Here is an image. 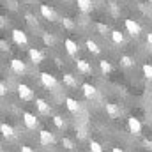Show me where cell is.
<instances>
[{
    "label": "cell",
    "instance_id": "obj_1",
    "mask_svg": "<svg viewBox=\"0 0 152 152\" xmlns=\"http://www.w3.org/2000/svg\"><path fill=\"white\" fill-rule=\"evenodd\" d=\"M18 96H20V99H23V101H32V99H34L32 88H30L28 85H25V83H20V85H18Z\"/></svg>",
    "mask_w": 152,
    "mask_h": 152
},
{
    "label": "cell",
    "instance_id": "obj_2",
    "mask_svg": "<svg viewBox=\"0 0 152 152\" xmlns=\"http://www.w3.org/2000/svg\"><path fill=\"white\" fill-rule=\"evenodd\" d=\"M124 25H126V30L129 32V36L138 37V36L142 34V27H140L134 20H126V21H124Z\"/></svg>",
    "mask_w": 152,
    "mask_h": 152
},
{
    "label": "cell",
    "instance_id": "obj_3",
    "mask_svg": "<svg viewBox=\"0 0 152 152\" xmlns=\"http://www.w3.org/2000/svg\"><path fill=\"white\" fill-rule=\"evenodd\" d=\"M127 127H129L131 134H134V136H140V134H142V124H140L138 118L129 117V118H127Z\"/></svg>",
    "mask_w": 152,
    "mask_h": 152
},
{
    "label": "cell",
    "instance_id": "obj_4",
    "mask_svg": "<svg viewBox=\"0 0 152 152\" xmlns=\"http://www.w3.org/2000/svg\"><path fill=\"white\" fill-rule=\"evenodd\" d=\"M11 36H12V41H14L18 46H25V44L28 42V39H27V34H25L23 30H20V28H14V30L11 32Z\"/></svg>",
    "mask_w": 152,
    "mask_h": 152
},
{
    "label": "cell",
    "instance_id": "obj_5",
    "mask_svg": "<svg viewBox=\"0 0 152 152\" xmlns=\"http://www.w3.org/2000/svg\"><path fill=\"white\" fill-rule=\"evenodd\" d=\"M39 78H41V83H42L46 88H55V87H57V78L53 75H50V73H41Z\"/></svg>",
    "mask_w": 152,
    "mask_h": 152
},
{
    "label": "cell",
    "instance_id": "obj_6",
    "mask_svg": "<svg viewBox=\"0 0 152 152\" xmlns=\"http://www.w3.org/2000/svg\"><path fill=\"white\" fill-rule=\"evenodd\" d=\"M11 69H12V73H16V75H25V73H27V66H25V62L20 60V58H12V60H11Z\"/></svg>",
    "mask_w": 152,
    "mask_h": 152
},
{
    "label": "cell",
    "instance_id": "obj_7",
    "mask_svg": "<svg viewBox=\"0 0 152 152\" xmlns=\"http://www.w3.org/2000/svg\"><path fill=\"white\" fill-rule=\"evenodd\" d=\"M39 142H41V145H51L55 142V136H53V133L42 129V131H39Z\"/></svg>",
    "mask_w": 152,
    "mask_h": 152
},
{
    "label": "cell",
    "instance_id": "obj_8",
    "mask_svg": "<svg viewBox=\"0 0 152 152\" xmlns=\"http://www.w3.org/2000/svg\"><path fill=\"white\" fill-rule=\"evenodd\" d=\"M23 122H25V126H27L28 129H36V127L39 126V120L36 118V115L28 113V112L23 113Z\"/></svg>",
    "mask_w": 152,
    "mask_h": 152
},
{
    "label": "cell",
    "instance_id": "obj_9",
    "mask_svg": "<svg viewBox=\"0 0 152 152\" xmlns=\"http://www.w3.org/2000/svg\"><path fill=\"white\" fill-rule=\"evenodd\" d=\"M76 69H78L80 73H83V75H90V73H92V66H90L87 60H83V58L76 60Z\"/></svg>",
    "mask_w": 152,
    "mask_h": 152
},
{
    "label": "cell",
    "instance_id": "obj_10",
    "mask_svg": "<svg viewBox=\"0 0 152 152\" xmlns=\"http://www.w3.org/2000/svg\"><path fill=\"white\" fill-rule=\"evenodd\" d=\"M28 57H30V60H32L36 66L41 64V62H42V58H44L42 51H39L37 48H30V50H28Z\"/></svg>",
    "mask_w": 152,
    "mask_h": 152
},
{
    "label": "cell",
    "instance_id": "obj_11",
    "mask_svg": "<svg viewBox=\"0 0 152 152\" xmlns=\"http://www.w3.org/2000/svg\"><path fill=\"white\" fill-rule=\"evenodd\" d=\"M81 90H83L85 97H88V99H92V97L97 96V88H96L94 85H90V83H83V85H81Z\"/></svg>",
    "mask_w": 152,
    "mask_h": 152
},
{
    "label": "cell",
    "instance_id": "obj_12",
    "mask_svg": "<svg viewBox=\"0 0 152 152\" xmlns=\"http://www.w3.org/2000/svg\"><path fill=\"white\" fill-rule=\"evenodd\" d=\"M104 108H106V113H108L110 118H117V117H120V108H118L117 104H113V103H106Z\"/></svg>",
    "mask_w": 152,
    "mask_h": 152
},
{
    "label": "cell",
    "instance_id": "obj_13",
    "mask_svg": "<svg viewBox=\"0 0 152 152\" xmlns=\"http://www.w3.org/2000/svg\"><path fill=\"white\" fill-rule=\"evenodd\" d=\"M41 14L48 20V21H55V11L50 5H41Z\"/></svg>",
    "mask_w": 152,
    "mask_h": 152
},
{
    "label": "cell",
    "instance_id": "obj_14",
    "mask_svg": "<svg viewBox=\"0 0 152 152\" xmlns=\"http://www.w3.org/2000/svg\"><path fill=\"white\" fill-rule=\"evenodd\" d=\"M85 46H87V50H88L92 55H99V53H101L99 44H97L96 41H92V39H87V41H85Z\"/></svg>",
    "mask_w": 152,
    "mask_h": 152
},
{
    "label": "cell",
    "instance_id": "obj_15",
    "mask_svg": "<svg viewBox=\"0 0 152 152\" xmlns=\"http://www.w3.org/2000/svg\"><path fill=\"white\" fill-rule=\"evenodd\" d=\"M64 48H66V51L69 55H76L78 53V44H76L73 39H66L64 41Z\"/></svg>",
    "mask_w": 152,
    "mask_h": 152
},
{
    "label": "cell",
    "instance_id": "obj_16",
    "mask_svg": "<svg viewBox=\"0 0 152 152\" xmlns=\"http://www.w3.org/2000/svg\"><path fill=\"white\" fill-rule=\"evenodd\" d=\"M0 131H2V134H4V138H12V136H14V127L9 126V124H5V122L0 124Z\"/></svg>",
    "mask_w": 152,
    "mask_h": 152
},
{
    "label": "cell",
    "instance_id": "obj_17",
    "mask_svg": "<svg viewBox=\"0 0 152 152\" xmlns=\"http://www.w3.org/2000/svg\"><path fill=\"white\" fill-rule=\"evenodd\" d=\"M76 4H78V7H80L81 12H90L92 7H94L92 0H76Z\"/></svg>",
    "mask_w": 152,
    "mask_h": 152
},
{
    "label": "cell",
    "instance_id": "obj_18",
    "mask_svg": "<svg viewBox=\"0 0 152 152\" xmlns=\"http://www.w3.org/2000/svg\"><path fill=\"white\" fill-rule=\"evenodd\" d=\"M36 106H37V110L41 112L42 115H46V113H50V104L44 101V99H41V97H37L36 99Z\"/></svg>",
    "mask_w": 152,
    "mask_h": 152
},
{
    "label": "cell",
    "instance_id": "obj_19",
    "mask_svg": "<svg viewBox=\"0 0 152 152\" xmlns=\"http://www.w3.org/2000/svg\"><path fill=\"white\" fill-rule=\"evenodd\" d=\"M66 106H67V110L73 112V113L80 112V103H78L76 99H73V97H67V99H66Z\"/></svg>",
    "mask_w": 152,
    "mask_h": 152
},
{
    "label": "cell",
    "instance_id": "obj_20",
    "mask_svg": "<svg viewBox=\"0 0 152 152\" xmlns=\"http://www.w3.org/2000/svg\"><path fill=\"white\" fill-rule=\"evenodd\" d=\"M133 64H134L133 57H129V55H122V57H120V66H122V67H131Z\"/></svg>",
    "mask_w": 152,
    "mask_h": 152
},
{
    "label": "cell",
    "instance_id": "obj_21",
    "mask_svg": "<svg viewBox=\"0 0 152 152\" xmlns=\"http://www.w3.org/2000/svg\"><path fill=\"white\" fill-rule=\"evenodd\" d=\"M110 36H112V41H113L115 44H122L124 42V36L120 34V30H113Z\"/></svg>",
    "mask_w": 152,
    "mask_h": 152
},
{
    "label": "cell",
    "instance_id": "obj_22",
    "mask_svg": "<svg viewBox=\"0 0 152 152\" xmlns=\"http://www.w3.org/2000/svg\"><path fill=\"white\" fill-rule=\"evenodd\" d=\"M64 83H66L67 87H76V85H78V83H76V80H75V76L69 75V73H66V75H64Z\"/></svg>",
    "mask_w": 152,
    "mask_h": 152
},
{
    "label": "cell",
    "instance_id": "obj_23",
    "mask_svg": "<svg viewBox=\"0 0 152 152\" xmlns=\"http://www.w3.org/2000/svg\"><path fill=\"white\" fill-rule=\"evenodd\" d=\"M142 71H143V76L152 81V66L151 64H143V66H142Z\"/></svg>",
    "mask_w": 152,
    "mask_h": 152
},
{
    "label": "cell",
    "instance_id": "obj_24",
    "mask_svg": "<svg viewBox=\"0 0 152 152\" xmlns=\"http://www.w3.org/2000/svg\"><path fill=\"white\" fill-rule=\"evenodd\" d=\"M53 124H55L58 129H64V127H66V120H64L60 115H55V117H53Z\"/></svg>",
    "mask_w": 152,
    "mask_h": 152
},
{
    "label": "cell",
    "instance_id": "obj_25",
    "mask_svg": "<svg viewBox=\"0 0 152 152\" xmlns=\"http://www.w3.org/2000/svg\"><path fill=\"white\" fill-rule=\"evenodd\" d=\"M42 41H44L46 46H53V44H55V37H53L51 34H48V32L42 34Z\"/></svg>",
    "mask_w": 152,
    "mask_h": 152
},
{
    "label": "cell",
    "instance_id": "obj_26",
    "mask_svg": "<svg viewBox=\"0 0 152 152\" xmlns=\"http://www.w3.org/2000/svg\"><path fill=\"white\" fill-rule=\"evenodd\" d=\"M88 147H90V152H103V147H101V143H99V142H96V140H90Z\"/></svg>",
    "mask_w": 152,
    "mask_h": 152
},
{
    "label": "cell",
    "instance_id": "obj_27",
    "mask_svg": "<svg viewBox=\"0 0 152 152\" xmlns=\"http://www.w3.org/2000/svg\"><path fill=\"white\" fill-rule=\"evenodd\" d=\"M99 67H101V71H103V73H106V75L112 71V64H110L108 60H101V62H99Z\"/></svg>",
    "mask_w": 152,
    "mask_h": 152
},
{
    "label": "cell",
    "instance_id": "obj_28",
    "mask_svg": "<svg viewBox=\"0 0 152 152\" xmlns=\"http://www.w3.org/2000/svg\"><path fill=\"white\" fill-rule=\"evenodd\" d=\"M62 147L67 149V151H73V149H75V143H73V140H69V138H62Z\"/></svg>",
    "mask_w": 152,
    "mask_h": 152
},
{
    "label": "cell",
    "instance_id": "obj_29",
    "mask_svg": "<svg viewBox=\"0 0 152 152\" xmlns=\"http://www.w3.org/2000/svg\"><path fill=\"white\" fill-rule=\"evenodd\" d=\"M96 28H97V32H99V34H108V30H110V28H108V25H104V23H97V25H96Z\"/></svg>",
    "mask_w": 152,
    "mask_h": 152
},
{
    "label": "cell",
    "instance_id": "obj_30",
    "mask_svg": "<svg viewBox=\"0 0 152 152\" xmlns=\"http://www.w3.org/2000/svg\"><path fill=\"white\" fill-rule=\"evenodd\" d=\"M62 23H64V27H66V28H73V27H75V23H73L69 18H64V20H62Z\"/></svg>",
    "mask_w": 152,
    "mask_h": 152
},
{
    "label": "cell",
    "instance_id": "obj_31",
    "mask_svg": "<svg viewBox=\"0 0 152 152\" xmlns=\"http://www.w3.org/2000/svg\"><path fill=\"white\" fill-rule=\"evenodd\" d=\"M0 50H2V51H9V46H7V42H5L4 39L0 41Z\"/></svg>",
    "mask_w": 152,
    "mask_h": 152
},
{
    "label": "cell",
    "instance_id": "obj_32",
    "mask_svg": "<svg viewBox=\"0 0 152 152\" xmlns=\"http://www.w3.org/2000/svg\"><path fill=\"white\" fill-rule=\"evenodd\" d=\"M25 18H27V21H28V23H36V18H34L30 12H27V14H25Z\"/></svg>",
    "mask_w": 152,
    "mask_h": 152
},
{
    "label": "cell",
    "instance_id": "obj_33",
    "mask_svg": "<svg viewBox=\"0 0 152 152\" xmlns=\"http://www.w3.org/2000/svg\"><path fill=\"white\" fill-rule=\"evenodd\" d=\"M5 92H7V87H5V83L2 81V83H0V96H5Z\"/></svg>",
    "mask_w": 152,
    "mask_h": 152
},
{
    "label": "cell",
    "instance_id": "obj_34",
    "mask_svg": "<svg viewBox=\"0 0 152 152\" xmlns=\"http://www.w3.org/2000/svg\"><path fill=\"white\" fill-rule=\"evenodd\" d=\"M143 145H145L147 149H151V151H152V140H149V138H145V140H143Z\"/></svg>",
    "mask_w": 152,
    "mask_h": 152
},
{
    "label": "cell",
    "instance_id": "obj_35",
    "mask_svg": "<svg viewBox=\"0 0 152 152\" xmlns=\"http://www.w3.org/2000/svg\"><path fill=\"white\" fill-rule=\"evenodd\" d=\"M78 138H80V140H83V138H85V129H83V127H81V129H78Z\"/></svg>",
    "mask_w": 152,
    "mask_h": 152
},
{
    "label": "cell",
    "instance_id": "obj_36",
    "mask_svg": "<svg viewBox=\"0 0 152 152\" xmlns=\"http://www.w3.org/2000/svg\"><path fill=\"white\" fill-rule=\"evenodd\" d=\"M21 152H36L32 147H27V145H21Z\"/></svg>",
    "mask_w": 152,
    "mask_h": 152
},
{
    "label": "cell",
    "instance_id": "obj_37",
    "mask_svg": "<svg viewBox=\"0 0 152 152\" xmlns=\"http://www.w3.org/2000/svg\"><path fill=\"white\" fill-rule=\"evenodd\" d=\"M147 44H149V48H152V32L147 34Z\"/></svg>",
    "mask_w": 152,
    "mask_h": 152
},
{
    "label": "cell",
    "instance_id": "obj_38",
    "mask_svg": "<svg viewBox=\"0 0 152 152\" xmlns=\"http://www.w3.org/2000/svg\"><path fill=\"white\" fill-rule=\"evenodd\" d=\"M112 152H124V151H122L120 147H113V149H112Z\"/></svg>",
    "mask_w": 152,
    "mask_h": 152
},
{
    "label": "cell",
    "instance_id": "obj_39",
    "mask_svg": "<svg viewBox=\"0 0 152 152\" xmlns=\"http://www.w3.org/2000/svg\"><path fill=\"white\" fill-rule=\"evenodd\" d=\"M149 2H152V0H149Z\"/></svg>",
    "mask_w": 152,
    "mask_h": 152
},
{
    "label": "cell",
    "instance_id": "obj_40",
    "mask_svg": "<svg viewBox=\"0 0 152 152\" xmlns=\"http://www.w3.org/2000/svg\"><path fill=\"white\" fill-rule=\"evenodd\" d=\"M78 152H81V151H78Z\"/></svg>",
    "mask_w": 152,
    "mask_h": 152
}]
</instances>
